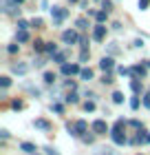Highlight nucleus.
Instances as JSON below:
<instances>
[{
  "label": "nucleus",
  "mask_w": 150,
  "mask_h": 155,
  "mask_svg": "<svg viewBox=\"0 0 150 155\" xmlns=\"http://www.w3.org/2000/svg\"><path fill=\"white\" fill-rule=\"evenodd\" d=\"M55 51H58V45H53V42H46V53H55Z\"/></svg>",
  "instance_id": "28"
},
{
  "label": "nucleus",
  "mask_w": 150,
  "mask_h": 155,
  "mask_svg": "<svg viewBox=\"0 0 150 155\" xmlns=\"http://www.w3.org/2000/svg\"><path fill=\"white\" fill-rule=\"evenodd\" d=\"M55 80H58V78H55V73H51V71L44 73V82H46V84H53Z\"/></svg>",
  "instance_id": "24"
},
{
  "label": "nucleus",
  "mask_w": 150,
  "mask_h": 155,
  "mask_svg": "<svg viewBox=\"0 0 150 155\" xmlns=\"http://www.w3.org/2000/svg\"><path fill=\"white\" fill-rule=\"evenodd\" d=\"M80 78H82V80H93V69H88V67H84L82 69V71H80Z\"/></svg>",
  "instance_id": "16"
},
{
  "label": "nucleus",
  "mask_w": 150,
  "mask_h": 155,
  "mask_svg": "<svg viewBox=\"0 0 150 155\" xmlns=\"http://www.w3.org/2000/svg\"><path fill=\"white\" fill-rule=\"evenodd\" d=\"M93 40H95V42H104L106 40V27H104V22H97L95 27H93Z\"/></svg>",
  "instance_id": "4"
},
{
  "label": "nucleus",
  "mask_w": 150,
  "mask_h": 155,
  "mask_svg": "<svg viewBox=\"0 0 150 155\" xmlns=\"http://www.w3.org/2000/svg\"><path fill=\"white\" fill-rule=\"evenodd\" d=\"M16 38H18V42H29V31L27 29H18Z\"/></svg>",
  "instance_id": "15"
},
{
  "label": "nucleus",
  "mask_w": 150,
  "mask_h": 155,
  "mask_svg": "<svg viewBox=\"0 0 150 155\" xmlns=\"http://www.w3.org/2000/svg\"><path fill=\"white\" fill-rule=\"evenodd\" d=\"M146 142H150V133H146Z\"/></svg>",
  "instance_id": "47"
},
{
  "label": "nucleus",
  "mask_w": 150,
  "mask_h": 155,
  "mask_svg": "<svg viewBox=\"0 0 150 155\" xmlns=\"http://www.w3.org/2000/svg\"><path fill=\"white\" fill-rule=\"evenodd\" d=\"M113 102L121 104V102H124V93H121V91H115V93H113Z\"/></svg>",
  "instance_id": "23"
},
{
  "label": "nucleus",
  "mask_w": 150,
  "mask_h": 155,
  "mask_svg": "<svg viewBox=\"0 0 150 155\" xmlns=\"http://www.w3.org/2000/svg\"><path fill=\"white\" fill-rule=\"evenodd\" d=\"M31 22H27V20H18V29H29Z\"/></svg>",
  "instance_id": "32"
},
{
  "label": "nucleus",
  "mask_w": 150,
  "mask_h": 155,
  "mask_svg": "<svg viewBox=\"0 0 150 155\" xmlns=\"http://www.w3.org/2000/svg\"><path fill=\"white\" fill-rule=\"evenodd\" d=\"M51 16H53V25L60 27L64 20L69 18V9H64V7H53V9H51Z\"/></svg>",
  "instance_id": "2"
},
{
  "label": "nucleus",
  "mask_w": 150,
  "mask_h": 155,
  "mask_svg": "<svg viewBox=\"0 0 150 155\" xmlns=\"http://www.w3.org/2000/svg\"><path fill=\"white\" fill-rule=\"evenodd\" d=\"M95 155H117V153L113 151L110 146H102V149H97V151H95Z\"/></svg>",
  "instance_id": "19"
},
{
  "label": "nucleus",
  "mask_w": 150,
  "mask_h": 155,
  "mask_svg": "<svg viewBox=\"0 0 150 155\" xmlns=\"http://www.w3.org/2000/svg\"><path fill=\"white\" fill-rule=\"evenodd\" d=\"M53 62L64 64V62H66V53H64V51H55V53H53Z\"/></svg>",
  "instance_id": "14"
},
{
  "label": "nucleus",
  "mask_w": 150,
  "mask_h": 155,
  "mask_svg": "<svg viewBox=\"0 0 150 155\" xmlns=\"http://www.w3.org/2000/svg\"><path fill=\"white\" fill-rule=\"evenodd\" d=\"M80 71H82V69H80V64H66V62H64V64H62V73L64 75H80Z\"/></svg>",
  "instance_id": "7"
},
{
  "label": "nucleus",
  "mask_w": 150,
  "mask_h": 155,
  "mask_svg": "<svg viewBox=\"0 0 150 155\" xmlns=\"http://www.w3.org/2000/svg\"><path fill=\"white\" fill-rule=\"evenodd\" d=\"M64 87H66V89H71V91H75V87H77V84H75V80H66V82H64Z\"/></svg>",
  "instance_id": "34"
},
{
  "label": "nucleus",
  "mask_w": 150,
  "mask_h": 155,
  "mask_svg": "<svg viewBox=\"0 0 150 155\" xmlns=\"http://www.w3.org/2000/svg\"><path fill=\"white\" fill-rule=\"evenodd\" d=\"M106 18H108V11H95V20H97V22H106Z\"/></svg>",
  "instance_id": "20"
},
{
  "label": "nucleus",
  "mask_w": 150,
  "mask_h": 155,
  "mask_svg": "<svg viewBox=\"0 0 150 155\" xmlns=\"http://www.w3.org/2000/svg\"><path fill=\"white\" fill-rule=\"evenodd\" d=\"M0 137H2V140H7V137H9V131H7V129H2V131H0Z\"/></svg>",
  "instance_id": "45"
},
{
  "label": "nucleus",
  "mask_w": 150,
  "mask_h": 155,
  "mask_svg": "<svg viewBox=\"0 0 150 155\" xmlns=\"http://www.w3.org/2000/svg\"><path fill=\"white\" fill-rule=\"evenodd\" d=\"M31 27H35V29H40V27H42V20H40V18H33V20H31Z\"/></svg>",
  "instance_id": "38"
},
{
  "label": "nucleus",
  "mask_w": 150,
  "mask_h": 155,
  "mask_svg": "<svg viewBox=\"0 0 150 155\" xmlns=\"http://www.w3.org/2000/svg\"><path fill=\"white\" fill-rule=\"evenodd\" d=\"M102 9L104 11H110L113 9V2H110V0H102Z\"/></svg>",
  "instance_id": "31"
},
{
  "label": "nucleus",
  "mask_w": 150,
  "mask_h": 155,
  "mask_svg": "<svg viewBox=\"0 0 150 155\" xmlns=\"http://www.w3.org/2000/svg\"><path fill=\"white\" fill-rule=\"evenodd\" d=\"M33 126H35V129H40V131H51L53 129V124L49 122V120H42V117L33 120Z\"/></svg>",
  "instance_id": "9"
},
{
  "label": "nucleus",
  "mask_w": 150,
  "mask_h": 155,
  "mask_svg": "<svg viewBox=\"0 0 150 155\" xmlns=\"http://www.w3.org/2000/svg\"><path fill=\"white\" fill-rule=\"evenodd\" d=\"M69 2H80V0H69Z\"/></svg>",
  "instance_id": "49"
},
{
  "label": "nucleus",
  "mask_w": 150,
  "mask_h": 155,
  "mask_svg": "<svg viewBox=\"0 0 150 155\" xmlns=\"http://www.w3.org/2000/svg\"><path fill=\"white\" fill-rule=\"evenodd\" d=\"M16 2H18V5H22V2H24V0H16Z\"/></svg>",
  "instance_id": "48"
},
{
  "label": "nucleus",
  "mask_w": 150,
  "mask_h": 155,
  "mask_svg": "<svg viewBox=\"0 0 150 155\" xmlns=\"http://www.w3.org/2000/svg\"><path fill=\"white\" fill-rule=\"evenodd\" d=\"M18 49H20V45H9V47H7V51L13 55V53H18Z\"/></svg>",
  "instance_id": "36"
},
{
  "label": "nucleus",
  "mask_w": 150,
  "mask_h": 155,
  "mask_svg": "<svg viewBox=\"0 0 150 155\" xmlns=\"http://www.w3.org/2000/svg\"><path fill=\"white\" fill-rule=\"evenodd\" d=\"M144 64H146V67H148V69H150V60H144Z\"/></svg>",
  "instance_id": "46"
},
{
  "label": "nucleus",
  "mask_w": 150,
  "mask_h": 155,
  "mask_svg": "<svg viewBox=\"0 0 150 155\" xmlns=\"http://www.w3.org/2000/svg\"><path fill=\"white\" fill-rule=\"evenodd\" d=\"M130 69H132V75H139V78H144L148 73V67L146 64H132Z\"/></svg>",
  "instance_id": "11"
},
{
  "label": "nucleus",
  "mask_w": 150,
  "mask_h": 155,
  "mask_svg": "<svg viewBox=\"0 0 150 155\" xmlns=\"http://www.w3.org/2000/svg\"><path fill=\"white\" fill-rule=\"evenodd\" d=\"M9 84H11V78H9V75H2V78H0V87H2V89H7Z\"/></svg>",
  "instance_id": "26"
},
{
  "label": "nucleus",
  "mask_w": 150,
  "mask_h": 155,
  "mask_svg": "<svg viewBox=\"0 0 150 155\" xmlns=\"http://www.w3.org/2000/svg\"><path fill=\"white\" fill-rule=\"evenodd\" d=\"M130 126H135V129L139 131L141 129V122H139V120H130Z\"/></svg>",
  "instance_id": "43"
},
{
  "label": "nucleus",
  "mask_w": 150,
  "mask_h": 155,
  "mask_svg": "<svg viewBox=\"0 0 150 155\" xmlns=\"http://www.w3.org/2000/svg\"><path fill=\"white\" fill-rule=\"evenodd\" d=\"M51 109L55 111V113H62V111H64V107H62V104H60V102H55V104H53V107H51Z\"/></svg>",
  "instance_id": "40"
},
{
  "label": "nucleus",
  "mask_w": 150,
  "mask_h": 155,
  "mask_svg": "<svg viewBox=\"0 0 150 155\" xmlns=\"http://www.w3.org/2000/svg\"><path fill=\"white\" fill-rule=\"evenodd\" d=\"M91 58V51H88V47H82V53H80V62H86Z\"/></svg>",
  "instance_id": "22"
},
{
  "label": "nucleus",
  "mask_w": 150,
  "mask_h": 155,
  "mask_svg": "<svg viewBox=\"0 0 150 155\" xmlns=\"http://www.w3.org/2000/svg\"><path fill=\"white\" fill-rule=\"evenodd\" d=\"M113 129H121V131H124V129H126V120H121V117H119L117 122L113 124Z\"/></svg>",
  "instance_id": "27"
},
{
  "label": "nucleus",
  "mask_w": 150,
  "mask_h": 155,
  "mask_svg": "<svg viewBox=\"0 0 150 155\" xmlns=\"http://www.w3.org/2000/svg\"><path fill=\"white\" fill-rule=\"evenodd\" d=\"M82 140H84L86 144H93V135H82Z\"/></svg>",
  "instance_id": "44"
},
{
  "label": "nucleus",
  "mask_w": 150,
  "mask_h": 155,
  "mask_svg": "<svg viewBox=\"0 0 150 155\" xmlns=\"http://www.w3.org/2000/svg\"><path fill=\"white\" fill-rule=\"evenodd\" d=\"M22 107H24V104H22V100H13V102H11V109H13V111H20Z\"/></svg>",
  "instance_id": "29"
},
{
  "label": "nucleus",
  "mask_w": 150,
  "mask_h": 155,
  "mask_svg": "<svg viewBox=\"0 0 150 155\" xmlns=\"http://www.w3.org/2000/svg\"><path fill=\"white\" fill-rule=\"evenodd\" d=\"M33 51H35V53H42V51H46V42H42V40H35V42H33Z\"/></svg>",
  "instance_id": "17"
},
{
  "label": "nucleus",
  "mask_w": 150,
  "mask_h": 155,
  "mask_svg": "<svg viewBox=\"0 0 150 155\" xmlns=\"http://www.w3.org/2000/svg\"><path fill=\"white\" fill-rule=\"evenodd\" d=\"M148 5H150V0H139V9H141V11L148 9Z\"/></svg>",
  "instance_id": "42"
},
{
  "label": "nucleus",
  "mask_w": 150,
  "mask_h": 155,
  "mask_svg": "<svg viewBox=\"0 0 150 155\" xmlns=\"http://www.w3.org/2000/svg\"><path fill=\"white\" fill-rule=\"evenodd\" d=\"M91 131L95 133V135H104V133H108V124H106V120H95V122L91 124Z\"/></svg>",
  "instance_id": "6"
},
{
  "label": "nucleus",
  "mask_w": 150,
  "mask_h": 155,
  "mask_svg": "<svg viewBox=\"0 0 150 155\" xmlns=\"http://www.w3.org/2000/svg\"><path fill=\"white\" fill-rule=\"evenodd\" d=\"M11 71L18 73V75H24L27 71H29V67H27L24 62H18V64H11Z\"/></svg>",
  "instance_id": "12"
},
{
  "label": "nucleus",
  "mask_w": 150,
  "mask_h": 155,
  "mask_svg": "<svg viewBox=\"0 0 150 155\" xmlns=\"http://www.w3.org/2000/svg\"><path fill=\"white\" fill-rule=\"evenodd\" d=\"M130 89H132V93H137V95L144 91V82H141L139 75H132V78H130Z\"/></svg>",
  "instance_id": "8"
},
{
  "label": "nucleus",
  "mask_w": 150,
  "mask_h": 155,
  "mask_svg": "<svg viewBox=\"0 0 150 155\" xmlns=\"http://www.w3.org/2000/svg\"><path fill=\"white\" fill-rule=\"evenodd\" d=\"M75 27H77L80 31L88 29V20H86V18H77V20H75Z\"/></svg>",
  "instance_id": "18"
},
{
  "label": "nucleus",
  "mask_w": 150,
  "mask_h": 155,
  "mask_svg": "<svg viewBox=\"0 0 150 155\" xmlns=\"http://www.w3.org/2000/svg\"><path fill=\"white\" fill-rule=\"evenodd\" d=\"M139 104H141V102H139V95L135 93V97L130 100V109H132V111H137V109H139Z\"/></svg>",
  "instance_id": "25"
},
{
  "label": "nucleus",
  "mask_w": 150,
  "mask_h": 155,
  "mask_svg": "<svg viewBox=\"0 0 150 155\" xmlns=\"http://www.w3.org/2000/svg\"><path fill=\"white\" fill-rule=\"evenodd\" d=\"M20 151H24L27 155H31V153H35V151H38V146H35V144H31V142H22V144H20Z\"/></svg>",
  "instance_id": "13"
},
{
  "label": "nucleus",
  "mask_w": 150,
  "mask_h": 155,
  "mask_svg": "<svg viewBox=\"0 0 150 155\" xmlns=\"http://www.w3.org/2000/svg\"><path fill=\"white\" fill-rule=\"evenodd\" d=\"M144 107L150 109V91H146V93H144Z\"/></svg>",
  "instance_id": "33"
},
{
  "label": "nucleus",
  "mask_w": 150,
  "mask_h": 155,
  "mask_svg": "<svg viewBox=\"0 0 150 155\" xmlns=\"http://www.w3.org/2000/svg\"><path fill=\"white\" fill-rule=\"evenodd\" d=\"M44 151H46V155H60L58 151L53 149V146H44Z\"/></svg>",
  "instance_id": "41"
},
{
  "label": "nucleus",
  "mask_w": 150,
  "mask_h": 155,
  "mask_svg": "<svg viewBox=\"0 0 150 155\" xmlns=\"http://www.w3.org/2000/svg\"><path fill=\"white\" fill-rule=\"evenodd\" d=\"M102 82H104V84H113L115 80H113V75H108V73H104V78H102Z\"/></svg>",
  "instance_id": "37"
},
{
  "label": "nucleus",
  "mask_w": 150,
  "mask_h": 155,
  "mask_svg": "<svg viewBox=\"0 0 150 155\" xmlns=\"http://www.w3.org/2000/svg\"><path fill=\"white\" fill-rule=\"evenodd\" d=\"M77 100H80V97H77V93H75V91H71V93H69L66 97H64V102H69V104H75Z\"/></svg>",
  "instance_id": "21"
},
{
  "label": "nucleus",
  "mask_w": 150,
  "mask_h": 155,
  "mask_svg": "<svg viewBox=\"0 0 150 155\" xmlns=\"http://www.w3.org/2000/svg\"><path fill=\"white\" fill-rule=\"evenodd\" d=\"M110 140H113V142H115L117 146H124V144L128 142V137H126V133H124V131H121V129H113V131H110Z\"/></svg>",
  "instance_id": "5"
},
{
  "label": "nucleus",
  "mask_w": 150,
  "mask_h": 155,
  "mask_svg": "<svg viewBox=\"0 0 150 155\" xmlns=\"http://www.w3.org/2000/svg\"><path fill=\"white\" fill-rule=\"evenodd\" d=\"M108 51H110L113 55H115V53H119V47L115 45V42H113V45H108Z\"/></svg>",
  "instance_id": "39"
},
{
  "label": "nucleus",
  "mask_w": 150,
  "mask_h": 155,
  "mask_svg": "<svg viewBox=\"0 0 150 155\" xmlns=\"http://www.w3.org/2000/svg\"><path fill=\"white\" fill-rule=\"evenodd\" d=\"M66 131L73 137H82V135L88 133V122L86 120H77V122H73V124H66Z\"/></svg>",
  "instance_id": "1"
},
{
  "label": "nucleus",
  "mask_w": 150,
  "mask_h": 155,
  "mask_svg": "<svg viewBox=\"0 0 150 155\" xmlns=\"http://www.w3.org/2000/svg\"><path fill=\"white\" fill-rule=\"evenodd\" d=\"M31 155H35V153H31Z\"/></svg>",
  "instance_id": "50"
},
{
  "label": "nucleus",
  "mask_w": 150,
  "mask_h": 155,
  "mask_svg": "<svg viewBox=\"0 0 150 155\" xmlns=\"http://www.w3.org/2000/svg\"><path fill=\"white\" fill-rule=\"evenodd\" d=\"M113 67H115V60H113L110 55H104V58L99 60V69H104V71H110Z\"/></svg>",
  "instance_id": "10"
},
{
  "label": "nucleus",
  "mask_w": 150,
  "mask_h": 155,
  "mask_svg": "<svg viewBox=\"0 0 150 155\" xmlns=\"http://www.w3.org/2000/svg\"><path fill=\"white\" fill-rule=\"evenodd\" d=\"M117 71H119V75H132V69H126V67H119Z\"/></svg>",
  "instance_id": "30"
},
{
  "label": "nucleus",
  "mask_w": 150,
  "mask_h": 155,
  "mask_svg": "<svg viewBox=\"0 0 150 155\" xmlns=\"http://www.w3.org/2000/svg\"><path fill=\"white\" fill-rule=\"evenodd\" d=\"M84 109H86V111H95V102H93V100L84 102Z\"/></svg>",
  "instance_id": "35"
},
{
  "label": "nucleus",
  "mask_w": 150,
  "mask_h": 155,
  "mask_svg": "<svg viewBox=\"0 0 150 155\" xmlns=\"http://www.w3.org/2000/svg\"><path fill=\"white\" fill-rule=\"evenodd\" d=\"M62 42L64 45H77V42H80V36H77L75 29H66V31H62Z\"/></svg>",
  "instance_id": "3"
}]
</instances>
